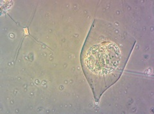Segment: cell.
<instances>
[{
  "mask_svg": "<svg viewBox=\"0 0 154 114\" xmlns=\"http://www.w3.org/2000/svg\"><path fill=\"white\" fill-rule=\"evenodd\" d=\"M121 61V52L112 42H104L94 45L88 51L85 62L88 68L95 74L105 75L116 69Z\"/></svg>",
  "mask_w": 154,
  "mask_h": 114,
  "instance_id": "obj_1",
  "label": "cell"
}]
</instances>
